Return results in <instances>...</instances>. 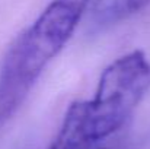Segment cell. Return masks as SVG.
<instances>
[{"instance_id":"1","label":"cell","mask_w":150,"mask_h":149,"mask_svg":"<svg viewBox=\"0 0 150 149\" xmlns=\"http://www.w3.org/2000/svg\"><path fill=\"white\" fill-rule=\"evenodd\" d=\"M150 89V61L127 53L100 73L92 99L73 102L48 149H93L121 130Z\"/></svg>"},{"instance_id":"4","label":"cell","mask_w":150,"mask_h":149,"mask_svg":"<svg viewBox=\"0 0 150 149\" xmlns=\"http://www.w3.org/2000/svg\"><path fill=\"white\" fill-rule=\"evenodd\" d=\"M93 149H124V148H121V146H115V148H102V146H96V148H93Z\"/></svg>"},{"instance_id":"3","label":"cell","mask_w":150,"mask_h":149,"mask_svg":"<svg viewBox=\"0 0 150 149\" xmlns=\"http://www.w3.org/2000/svg\"><path fill=\"white\" fill-rule=\"evenodd\" d=\"M150 0H95L91 9L92 24L98 28L112 26L143 10Z\"/></svg>"},{"instance_id":"2","label":"cell","mask_w":150,"mask_h":149,"mask_svg":"<svg viewBox=\"0 0 150 149\" xmlns=\"http://www.w3.org/2000/svg\"><path fill=\"white\" fill-rule=\"evenodd\" d=\"M91 0H51L10 46L0 70V123L10 118L64 48Z\"/></svg>"}]
</instances>
